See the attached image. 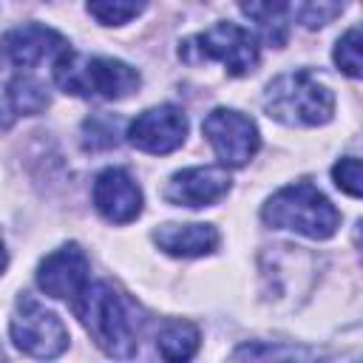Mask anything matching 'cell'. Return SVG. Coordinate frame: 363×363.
<instances>
[{"mask_svg": "<svg viewBox=\"0 0 363 363\" xmlns=\"http://www.w3.org/2000/svg\"><path fill=\"white\" fill-rule=\"evenodd\" d=\"M94 204L111 224H128L142 213V190L122 167H108L94 179Z\"/></svg>", "mask_w": 363, "mask_h": 363, "instance_id": "cell-12", "label": "cell"}, {"mask_svg": "<svg viewBox=\"0 0 363 363\" xmlns=\"http://www.w3.org/2000/svg\"><path fill=\"white\" fill-rule=\"evenodd\" d=\"M233 357H309L303 349H272V346H241L233 352Z\"/></svg>", "mask_w": 363, "mask_h": 363, "instance_id": "cell-22", "label": "cell"}, {"mask_svg": "<svg viewBox=\"0 0 363 363\" xmlns=\"http://www.w3.org/2000/svg\"><path fill=\"white\" fill-rule=\"evenodd\" d=\"M9 102L17 113H40L48 108V91L34 77H14L9 82Z\"/></svg>", "mask_w": 363, "mask_h": 363, "instance_id": "cell-15", "label": "cell"}, {"mask_svg": "<svg viewBox=\"0 0 363 363\" xmlns=\"http://www.w3.org/2000/svg\"><path fill=\"white\" fill-rule=\"evenodd\" d=\"M85 147L91 150H102V147H113L119 139H116V122L111 116H94L85 122Z\"/></svg>", "mask_w": 363, "mask_h": 363, "instance_id": "cell-21", "label": "cell"}, {"mask_svg": "<svg viewBox=\"0 0 363 363\" xmlns=\"http://www.w3.org/2000/svg\"><path fill=\"white\" fill-rule=\"evenodd\" d=\"M184 136H187V116L176 105L147 108L128 125V142L136 150H145L153 156L173 153L176 147L184 145Z\"/></svg>", "mask_w": 363, "mask_h": 363, "instance_id": "cell-8", "label": "cell"}, {"mask_svg": "<svg viewBox=\"0 0 363 363\" xmlns=\"http://www.w3.org/2000/svg\"><path fill=\"white\" fill-rule=\"evenodd\" d=\"M54 82L74 96L125 99L139 88V71L113 57H77L62 54L54 62Z\"/></svg>", "mask_w": 363, "mask_h": 363, "instance_id": "cell-4", "label": "cell"}, {"mask_svg": "<svg viewBox=\"0 0 363 363\" xmlns=\"http://www.w3.org/2000/svg\"><path fill=\"white\" fill-rule=\"evenodd\" d=\"M88 272H91V264H88L85 250L71 241V244H62L60 250L48 252L40 261L37 284L45 295L71 303L88 286Z\"/></svg>", "mask_w": 363, "mask_h": 363, "instance_id": "cell-9", "label": "cell"}, {"mask_svg": "<svg viewBox=\"0 0 363 363\" xmlns=\"http://www.w3.org/2000/svg\"><path fill=\"white\" fill-rule=\"evenodd\" d=\"M9 329H11L14 346L31 357H57L68 346L65 323L26 292L17 298Z\"/></svg>", "mask_w": 363, "mask_h": 363, "instance_id": "cell-6", "label": "cell"}, {"mask_svg": "<svg viewBox=\"0 0 363 363\" xmlns=\"http://www.w3.org/2000/svg\"><path fill=\"white\" fill-rule=\"evenodd\" d=\"M261 218L275 230H292L315 241L332 238L340 227V213L309 179L286 184L269 196L261 207Z\"/></svg>", "mask_w": 363, "mask_h": 363, "instance_id": "cell-2", "label": "cell"}, {"mask_svg": "<svg viewBox=\"0 0 363 363\" xmlns=\"http://www.w3.org/2000/svg\"><path fill=\"white\" fill-rule=\"evenodd\" d=\"M360 45H363L360 28H349V31L337 40V45H335V62H337V68H340L346 77H352V79L360 77Z\"/></svg>", "mask_w": 363, "mask_h": 363, "instance_id": "cell-19", "label": "cell"}, {"mask_svg": "<svg viewBox=\"0 0 363 363\" xmlns=\"http://www.w3.org/2000/svg\"><path fill=\"white\" fill-rule=\"evenodd\" d=\"M346 6L349 0H301L298 20L306 28H320V26H329L335 17H340Z\"/></svg>", "mask_w": 363, "mask_h": 363, "instance_id": "cell-18", "label": "cell"}, {"mask_svg": "<svg viewBox=\"0 0 363 363\" xmlns=\"http://www.w3.org/2000/svg\"><path fill=\"white\" fill-rule=\"evenodd\" d=\"M264 108L272 119L292 128L326 125L335 113V94L306 68L275 77L264 91Z\"/></svg>", "mask_w": 363, "mask_h": 363, "instance_id": "cell-3", "label": "cell"}, {"mask_svg": "<svg viewBox=\"0 0 363 363\" xmlns=\"http://www.w3.org/2000/svg\"><path fill=\"white\" fill-rule=\"evenodd\" d=\"M68 40L40 23H26L20 28H11L0 40V57L11 62L14 68H34L43 60L57 62L62 54H68Z\"/></svg>", "mask_w": 363, "mask_h": 363, "instance_id": "cell-10", "label": "cell"}, {"mask_svg": "<svg viewBox=\"0 0 363 363\" xmlns=\"http://www.w3.org/2000/svg\"><path fill=\"white\" fill-rule=\"evenodd\" d=\"M199 329L187 320H167L156 335V349L164 360H190L199 349Z\"/></svg>", "mask_w": 363, "mask_h": 363, "instance_id": "cell-14", "label": "cell"}, {"mask_svg": "<svg viewBox=\"0 0 363 363\" xmlns=\"http://www.w3.org/2000/svg\"><path fill=\"white\" fill-rule=\"evenodd\" d=\"M238 9L255 20L261 28H267L272 34V26H281L284 23V14L289 9L286 0H238Z\"/></svg>", "mask_w": 363, "mask_h": 363, "instance_id": "cell-17", "label": "cell"}, {"mask_svg": "<svg viewBox=\"0 0 363 363\" xmlns=\"http://www.w3.org/2000/svg\"><path fill=\"white\" fill-rule=\"evenodd\" d=\"M6 264H9V255H6V247H3V241H0V275H3Z\"/></svg>", "mask_w": 363, "mask_h": 363, "instance_id": "cell-24", "label": "cell"}, {"mask_svg": "<svg viewBox=\"0 0 363 363\" xmlns=\"http://www.w3.org/2000/svg\"><path fill=\"white\" fill-rule=\"evenodd\" d=\"M153 241L173 258H199L218 247V230L213 224H162L153 230Z\"/></svg>", "mask_w": 363, "mask_h": 363, "instance_id": "cell-13", "label": "cell"}, {"mask_svg": "<svg viewBox=\"0 0 363 363\" xmlns=\"http://www.w3.org/2000/svg\"><path fill=\"white\" fill-rule=\"evenodd\" d=\"M201 130H204L210 147L216 150L218 162L227 167L247 164L261 147V133H258L255 122L233 108L210 111L201 122Z\"/></svg>", "mask_w": 363, "mask_h": 363, "instance_id": "cell-7", "label": "cell"}, {"mask_svg": "<svg viewBox=\"0 0 363 363\" xmlns=\"http://www.w3.org/2000/svg\"><path fill=\"white\" fill-rule=\"evenodd\" d=\"M179 57L190 65L218 60L230 77H244L258 65V40L238 23H216L204 34H196L179 45Z\"/></svg>", "mask_w": 363, "mask_h": 363, "instance_id": "cell-5", "label": "cell"}, {"mask_svg": "<svg viewBox=\"0 0 363 363\" xmlns=\"http://www.w3.org/2000/svg\"><path fill=\"white\" fill-rule=\"evenodd\" d=\"M230 173L224 167H187L170 176L164 199L176 207H210L230 193Z\"/></svg>", "mask_w": 363, "mask_h": 363, "instance_id": "cell-11", "label": "cell"}, {"mask_svg": "<svg viewBox=\"0 0 363 363\" xmlns=\"http://www.w3.org/2000/svg\"><path fill=\"white\" fill-rule=\"evenodd\" d=\"M74 315L91 335V340L111 357H133L139 349L142 318L133 301L116 292L111 284L96 281L71 301Z\"/></svg>", "mask_w": 363, "mask_h": 363, "instance_id": "cell-1", "label": "cell"}, {"mask_svg": "<svg viewBox=\"0 0 363 363\" xmlns=\"http://www.w3.org/2000/svg\"><path fill=\"white\" fill-rule=\"evenodd\" d=\"M147 0H88V11L102 26H122L142 14Z\"/></svg>", "mask_w": 363, "mask_h": 363, "instance_id": "cell-16", "label": "cell"}, {"mask_svg": "<svg viewBox=\"0 0 363 363\" xmlns=\"http://www.w3.org/2000/svg\"><path fill=\"white\" fill-rule=\"evenodd\" d=\"M11 125V116H9V111L3 108V102H0V128H9Z\"/></svg>", "mask_w": 363, "mask_h": 363, "instance_id": "cell-23", "label": "cell"}, {"mask_svg": "<svg viewBox=\"0 0 363 363\" xmlns=\"http://www.w3.org/2000/svg\"><path fill=\"white\" fill-rule=\"evenodd\" d=\"M332 179H335V184H337L343 193H349L352 199H357V196L363 193V170H360V159H354V156L340 159V162L332 167Z\"/></svg>", "mask_w": 363, "mask_h": 363, "instance_id": "cell-20", "label": "cell"}]
</instances>
